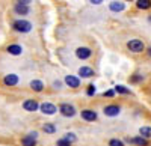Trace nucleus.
I'll return each mask as SVG.
<instances>
[{
	"label": "nucleus",
	"mask_w": 151,
	"mask_h": 146,
	"mask_svg": "<svg viewBox=\"0 0 151 146\" xmlns=\"http://www.w3.org/2000/svg\"><path fill=\"white\" fill-rule=\"evenodd\" d=\"M89 3H92V5H100V3H103V0H89Z\"/></svg>",
	"instance_id": "c756f323"
},
{
	"label": "nucleus",
	"mask_w": 151,
	"mask_h": 146,
	"mask_svg": "<svg viewBox=\"0 0 151 146\" xmlns=\"http://www.w3.org/2000/svg\"><path fill=\"white\" fill-rule=\"evenodd\" d=\"M109 9H110L112 12H121V11L125 9V3L119 2V0H113V2L109 3Z\"/></svg>",
	"instance_id": "4468645a"
},
{
	"label": "nucleus",
	"mask_w": 151,
	"mask_h": 146,
	"mask_svg": "<svg viewBox=\"0 0 151 146\" xmlns=\"http://www.w3.org/2000/svg\"><path fill=\"white\" fill-rule=\"evenodd\" d=\"M56 146H73L68 140H65L64 137H62V139H59L58 142H56Z\"/></svg>",
	"instance_id": "b1692460"
},
{
	"label": "nucleus",
	"mask_w": 151,
	"mask_h": 146,
	"mask_svg": "<svg viewBox=\"0 0 151 146\" xmlns=\"http://www.w3.org/2000/svg\"><path fill=\"white\" fill-rule=\"evenodd\" d=\"M6 51H8L9 54H12V56H20V54L23 53V47L18 45V44H12V45H9V47L6 48Z\"/></svg>",
	"instance_id": "2eb2a0df"
},
{
	"label": "nucleus",
	"mask_w": 151,
	"mask_h": 146,
	"mask_svg": "<svg viewBox=\"0 0 151 146\" xmlns=\"http://www.w3.org/2000/svg\"><path fill=\"white\" fill-rule=\"evenodd\" d=\"M14 11H15V14H18V15H27L29 12H30L29 6H26V5H20V3H17V5L14 6Z\"/></svg>",
	"instance_id": "f3484780"
},
{
	"label": "nucleus",
	"mask_w": 151,
	"mask_h": 146,
	"mask_svg": "<svg viewBox=\"0 0 151 146\" xmlns=\"http://www.w3.org/2000/svg\"><path fill=\"white\" fill-rule=\"evenodd\" d=\"M12 29L20 33H27L32 30V23L27 20H15L12 23Z\"/></svg>",
	"instance_id": "f257e3e1"
},
{
	"label": "nucleus",
	"mask_w": 151,
	"mask_h": 146,
	"mask_svg": "<svg viewBox=\"0 0 151 146\" xmlns=\"http://www.w3.org/2000/svg\"><path fill=\"white\" fill-rule=\"evenodd\" d=\"M113 90H115V93H119V95H130V93H132L130 89L125 88V86H122V84H118V86H115V88H113Z\"/></svg>",
	"instance_id": "412c9836"
},
{
	"label": "nucleus",
	"mask_w": 151,
	"mask_h": 146,
	"mask_svg": "<svg viewBox=\"0 0 151 146\" xmlns=\"http://www.w3.org/2000/svg\"><path fill=\"white\" fill-rule=\"evenodd\" d=\"M139 136L144 139H151V127H141L139 128Z\"/></svg>",
	"instance_id": "aec40b11"
},
{
	"label": "nucleus",
	"mask_w": 151,
	"mask_h": 146,
	"mask_svg": "<svg viewBox=\"0 0 151 146\" xmlns=\"http://www.w3.org/2000/svg\"><path fill=\"white\" fill-rule=\"evenodd\" d=\"M30 2H32V0H17V3H20V5H26V6H29Z\"/></svg>",
	"instance_id": "cd10ccee"
},
{
	"label": "nucleus",
	"mask_w": 151,
	"mask_h": 146,
	"mask_svg": "<svg viewBox=\"0 0 151 146\" xmlns=\"http://www.w3.org/2000/svg\"><path fill=\"white\" fill-rule=\"evenodd\" d=\"M26 112H36V110H40V103H38L36 100H24L23 101V105H21Z\"/></svg>",
	"instance_id": "6e6552de"
},
{
	"label": "nucleus",
	"mask_w": 151,
	"mask_h": 146,
	"mask_svg": "<svg viewBox=\"0 0 151 146\" xmlns=\"http://www.w3.org/2000/svg\"><path fill=\"white\" fill-rule=\"evenodd\" d=\"M125 142L130 143V145H133V146H148V145H150V143H148V140H147V139H144V137H141V136H136V137H127V139H125Z\"/></svg>",
	"instance_id": "9b49d317"
},
{
	"label": "nucleus",
	"mask_w": 151,
	"mask_h": 146,
	"mask_svg": "<svg viewBox=\"0 0 151 146\" xmlns=\"http://www.w3.org/2000/svg\"><path fill=\"white\" fill-rule=\"evenodd\" d=\"M36 139H38V132L30 131L29 134L21 137V146H36Z\"/></svg>",
	"instance_id": "423d86ee"
},
{
	"label": "nucleus",
	"mask_w": 151,
	"mask_h": 146,
	"mask_svg": "<svg viewBox=\"0 0 151 146\" xmlns=\"http://www.w3.org/2000/svg\"><path fill=\"white\" fill-rule=\"evenodd\" d=\"M58 110H59V113L64 116V118H73V116H76V113H77L76 107H74L73 104H70V103H62V104H59Z\"/></svg>",
	"instance_id": "f03ea898"
},
{
	"label": "nucleus",
	"mask_w": 151,
	"mask_h": 146,
	"mask_svg": "<svg viewBox=\"0 0 151 146\" xmlns=\"http://www.w3.org/2000/svg\"><path fill=\"white\" fill-rule=\"evenodd\" d=\"M79 75H80L82 78H91V77L95 75V72H94V69L89 68V66H80V68H79Z\"/></svg>",
	"instance_id": "ddd939ff"
},
{
	"label": "nucleus",
	"mask_w": 151,
	"mask_h": 146,
	"mask_svg": "<svg viewBox=\"0 0 151 146\" xmlns=\"http://www.w3.org/2000/svg\"><path fill=\"white\" fill-rule=\"evenodd\" d=\"M86 95H88V96H94V95H95V86H94V84H89V86H88Z\"/></svg>",
	"instance_id": "393cba45"
},
{
	"label": "nucleus",
	"mask_w": 151,
	"mask_h": 146,
	"mask_svg": "<svg viewBox=\"0 0 151 146\" xmlns=\"http://www.w3.org/2000/svg\"><path fill=\"white\" fill-rule=\"evenodd\" d=\"M40 112L47 116H53L58 112V107L53 103H42V104H40Z\"/></svg>",
	"instance_id": "0eeeda50"
},
{
	"label": "nucleus",
	"mask_w": 151,
	"mask_h": 146,
	"mask_svg": "<svg viewBox=\"0 0 151 146\" xmlns=\"http://www.w3.org/2000/svg\"><path fill=\"white\" fill-rule=\"evenodd\" d=\"M53 88H55V89H60V88H62V83H60L59 80H58V81H53Z\"/></svg>",
	"instance_id": "c85d7f7f"
},
{
	"label": "nucleus",
	"mask_w": 151,
	"mask_h": 146,
	"mask_svg": "<svg viewBox=\"0 0 151 146\" xmlns=\"http://www.w3.org/2000/svg\"><path fill=\"white\" fill-rule=\"evenodd\" d=\"M29 86H30V89H32L33 92H42L44 88H45V86H44V83H42L41 80H32Z\"/></svg>",
	"instance_id": "dca6fc26"
},
{
	"label": "nucleus",
	"mask_w": 151,
	"mask_h": 146,
	"mask_svg": "<svg viewBox=\"0 0 151 146\" xmlns=\"http://www.w3.org/2000/svg\"><path fill=\"white\" fill-rule=\"evenodd\" d=\"M42 131L45 132V134H55V132L58 131V128H56V125H55V124L47 122V124H44V125H42Z\"/></svg>",
	"instance_id": "6ab92c4d"
},
{
	"label": "nucleus",
	"mask_w": 151,
	"mask_h": 146,
	"mask_svg": "<svg viewBox=\"0 0 151 146\" xmlns=\"http://www.w3.org/2000/svg\"><path fill=\"white\" fill-rule=\"evenodd\" d=\"M65 84L68 88H71V89H77V88H80V78L79 77H76V75H65Z\"/></svg>",
	"instance_id": "f8f14e48"
},
{
	"label": "nucleus",
	"mask_w": 151,
	"mask_h": 146,
	"mask_svg": "<svg viewBox=\"0 0 151 146\" xmlns=\"http://www.w3.org/2000/svg\"><path fill=\"white\" fill-rule=\"evenodd\" d=\"M144 80V77L141 75V74H134L133 77H132V81L133 83H139V81H142Z\"/></svg>",
	"instance_id": "a878e982"
},
{
	"label": "nucleus",
	"mask_w": 151,
	"mask_h": 146,
	"mask_svg": "<svg viewBox=\"0 0 151 146\" xmlns=\"http://www.w3.org/2000/svg\"><path fill=\"white\" fill-rule=\"evenodd\" d=\"M103 96H106V98H113V96H115V90H113V89L106 90V92L103 93Z\"/></svg>",
	"instance_id": "bb28decb"
},
{
	"label": "nucleus",
	"mask_w": 151,
	"mask_h": 146,
	"mask_svg": "<svg viewBox=\"0 0 151 146\" xmlns=\"http://www.w3.org/2000/svg\"><path fill=\"white\" fill-rule=\"evenodd\" d=\"M147 53H148V56H150V57H151V47H150V48H148V51H147Z\"/></svg>",
	"instance_id": "7c9ffc66"
},
{
	"label": "nucleus",
	"mask_w": 151,
	"mask_h": 146,
	"mask_svg": "<svg viewBox=\"0 0 151 146\" xmlns=\"http://www.w3.org/2000/svg\"><path fill=\"white\" fill-rule=\"evenodd\" d=\"M20 83V77L17 74H6L3 77V84L5 86H9V88H14Z\"/></svg>",
	"instance_id": "1a4fd4ad"
},
{
	"label": "nucleus",
	"mask_w": 151,
	"mask_h": 146,
	"mask_svg": "<svg viewBox=\"0 0 151 146\" xmlns=\"http://www.w3.org/2000/svg\"><path fill=\"white\" fill-rule=\"evenodd\" d=\"M76 56H77L79 59H82V60H86V59H89L92 56V50L89 47H79L77 50H76Z\"/></svg>",
	"instance_id": "9d476101"
},
{
	"label": "nucleus",
	"mask_w": 151,
	"mask_h": 146,
	"mask_svg": "<svg viewBox=\"0 0 151 146\" xmlns=\"http://www.w3.org/2000/svg\"><path fill=\"white\" fill-rule=\"evenodd\" d=\"M125 2H132V0H125Z\"/></svg>",
	"instance_id": "473e14b6"
},
{
	"label": "nucleus",
	"mask_w": 151,
	"mask_h": 146,
	"mask_svg": "<svg viewBox=\"0 0 151 146\" xmlns=\"http://www.w3.org/2000/svg\"><path fill=\"white\" fill-rule=\"evenodd\" d=\"M109 146H125L124 142L121 139H110L109 140Z\"/></svg>",
	"instance_id": "5701e85b"
},
{
	"label": "nucleus",
	"mask_w": 151,
	"mask_h": 146,
	"mask_svg": "<svg viewBox=\"0 0 151 146\" xmlns=\"http://www.w3.org/2000/svg\"><path fill=\"white\" fill-rule=\"evenodd\" d=\"M80 118L83 120H86V122H95L98 119V115H97L95 110H92V108H83L80 112Z\"/></svg>",
	"instance_id": "39448f33"
},
{
	"label": "nucleus",
	"mask_w": 151,
	"mask_h": 146,
	"mask_svg": "<svg viewBox=\"0 0 151 146\" xmlns=\"http://www.w3.org/2000/svg\"><path fill=\"white\" fill-rule=\"evenodd\" d=\"M136 8L142 9V11L150 9L151 8V0H136Z\"/></svg>",
	"instance_id": "a211bd4d"
},
{
	"label": "nucleus",
	"mask_w": 151,
	"mask_h": 146,
	"mask_svg": "<svg viewBox=\"0 0 151 146\" xmlns=\"http://www.w3.org/2000/svg\"><path fill=\"white\" fill-rule=\"evenodd\" d=\"M148 21H150V23H151V15H150V17H148Z\"/></svg>",
	"instance_id": "2f4dec72"
},
{
	"label": "nucleus",
	"mask_w": 151,
	"mask_h": 146,
	"mask_svg": "<svg viewBox=\"0 0 151 146\" xmlns=\"http://www.w3.org/2000/svg\"><path fill=\"white\" fill-rule=\"evenodd\" d=\"M103 113L107 118H115V116H118L121 113V105L119 104H107L103 108Z\"/></svg>",
	"instance_id": "20e7f679"
},
{
	"label": "nucleus",
	"mask_w": 151,
	"mask_h": 146,
	"mask_svg": "<svg viewBox=\"0 0 151 146\" xmlns=\"http://www.w3.org/2000/svg\"><path fill=\"white\" fill-rule=\"evenodd\" d=\"M127 48L132 51V53H142L145 51V44L141 41V39H130L127 42Z\"/></svg>",
	"instance_id": "7ed1b4c3"
},
{
	"label": "nucleus",
	"mask_w": 151,
	"mask_h": 146,
	"mask_svg": "<svg viewBox=\"0 0 151 146\" xmlns=\"http://www.w3.org/2000/svg\"><path fill=\"white\" fill-rule=\"evenodd\" d=\"M64 139H65V140H68V142H70L71 145L77 142V136H76L74 132H67V134L64 136Z\"/></svg>",
	"instance_id": "4be33fe9"
}]
</instances>
